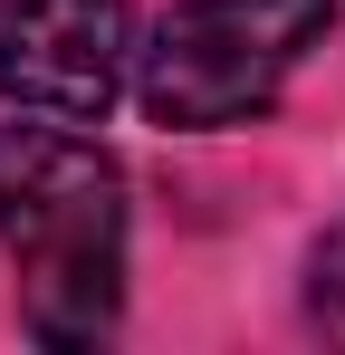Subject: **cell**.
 Instances as JSON below:
<instances>
[{
  "label": "cell",
  "instance_id": "cell-4",
  "mask_svg": "<svg viewBox=\"0 0 345 355\" xmlns=\"http://www.w3.org/2000/svg\"><path fill=\"white\" fill-rule=\"evenodd\" d=\"M307 317H317V336L345 346V221L307 250Z\"/></svg>",
  "mask_w": 345,
  "mask_h": 355
},
{
  "label": "cell",
  "instance_id": "cell-1",
  "mask_svg": "<svg viewBox=\"0 0 345 355\" xmlns=\"http://www.w3.org/2000/svg\"><path fill=\"white\" fill-rule=\"evenodd\" d=\"M0 250L39 346H96L125 317V173L57 116L0 125Z\"/></svg>",
  "mask_w": 345,
  "mask_h": 355
},
{
  "label": "cell",
  "instance_id": "cell-2",
  "mask_svg": "<svg viewBox=\"0 0 345 355\" xmlns=\"http://www.w3.org/2000/svg\"><path fill=\"white\" fill-rule=\"evenodd\" d=\"M336 29V0H172L154 49H134V96L172 135H221L278 106L307 49Z\"/></svg>",
  "mask_w": 345,
  "mask_h": 355
},
{
  "label": "cell",
  "instance_id": "cell-3",
  "mask_svg": "<svg viewBox=\"0 0 345 355\" xmlns=\"http://www.w3.org/2000/svg\"><path fill=\"white\" fill-rule=\"evenodd\" d=\"M125 77H134L125 0H10L0 10V96L19 116L106 125Z\"/></svg>",
  "mask_w": 345,
  "mask_h": 355
}]
</instances>
